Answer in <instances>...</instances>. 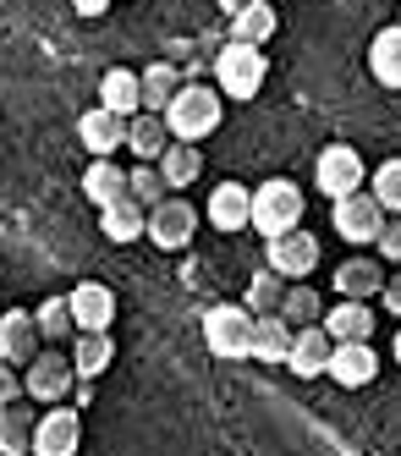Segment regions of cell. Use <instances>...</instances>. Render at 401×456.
<instances>
[{"mask_svg":"<svg viewBox=\"0 0 401 456\" xmlns=\"http://www.w3.org/2000/svg\"><path fill=\"white\" fill-rule=\"evenodd\" d=\"M220 116H225L220 88L182 83V94L171 100V110H165V126H171V143H198V138H209L220 126Z\"/></svg>","mask_w":401,"mask_h":456,"instance_id":"1","label":"cell"},{"mask_svg":"<svg viewBox=\"0 0 401 456\" xmlns=\"http://www.w3.org/2000/svg\"><path fill=\"white\" fill-rule=\"evenodd\" d=\"M303 192H297V182H286V176H275V182H264V187H253V232L258 237H286V232H297L303 225Z\"/></svg>","mask_w":401,"mask_h":456,"instance_id":"2","label":"cell"},{"mask_svg":"<svg viewBox=\"0 0 401 456\" xmlns=\"http://www.w3.org/2000/svg\"><path fill=\"white\" fill-rule=\"evenodd\" d=\"M264 77H270V61H264V50H253V45H225L215 55L220 100H253V94L264 88Z\"/></svg>","mask_w":401,"mask_h":456,"instance_id":"3","label":"cell"},{"mask_svg":"<svg viewBox=\"0 0 401 456\" xmlns=\"http://www.w3.org/2000/svg\"><path fill=\"white\" fill-rule=\"evenodd\" d=\"M314 182L330 204L352 199V192H363V182H369V166H363V154L352 143H330L319 149V166H314Z\"/></svg>","mask_w":401,"mask_h":456,"instance_id":"4","label":"cell"},{"mask_svg":"<svg viewBox=\"0 0 401 456\" xmlns=\"http://www.w3.org/2000/svg\"><path fill=\"white\" fill-rule=\"evenodd\" d=\"M204 341L215 357H253V314L242 303H215L204 314Z\"/></svg>","mask_w":401,"mask_h":456,"instance_id":"5","label":"cell"},{"mask_svg":"<svg viewBox=\"0 0 401 456\" xmlns=\"http://www.w3.org/2000/svg\"><path fill=\"white\" fill-rule=\"evenodd\" d=\"M66 303H72L78 336H110V324H116V291L105 281H78V291H66Z\"/></svg>","mask_w":401,"mask_h":456,"instance_id":"6","label":"cell"},{"mask_svg":"<svg viewBox=\"0 0 401 456\" xmlns=\"http://www.w3.org/2000/svg\"><path fill=\"white\" fill-rule=\"evenodd\" d=\"M385 220H390V215L374 204V192H352V199L330 204V225H336L347 242H380Z\"/></svg>","mask_w":401,"mask_h":456,"instance_id":"7","label":"cell"},{"mask_svg":"<svg viewBox=\"0 0 401 456\" xmlns=\"http://www.w3.org/2000/svg\"><path fill=\"white\" fill-rule=\"evenodd\" d=\"M39 319H33L28 308H12V314H0V363H12V369H28L33 357H39Z\"/></svg>","mask_w":401,"mask_h":456,"instance_id":"8","label":"cell"},{"mask_svg":"<svg viewBox=\"0 0 401 456\" xmlns=\"http://www.w3.org/2000/svg\"><path fill=\"white\" fill-rule=\"evenodd\" d=\"M72 357H61V352H39L28 363V374H22V390H28V402H61L66 390H72Z\"/></svg>","mask_w":401,"mask_h":456,"instance_id":"9","label":"cell"},{"mask_svg":"<svg viewBox=\"0 0 401 456\" xmlns=\"http://www.w3.org/2000/svg\"><path fill=\"white\" fill-rule=\"evenodd\" d=\"M78 445H83L78 407H50L33 429V456H78Z\"/></svg>","mask_w":401,"mask_h":456,"instance_id":"10","label":"cell"},{"mask_svg":"<svg viewBox=\"0 0 401 456\" xmlns=\"http://www.w3.org/2000/svg\"><path fill=\"white\" fill-rule=\"evenodd\" d=\"M270 270H275L281 281H308V275L319 270V237H308L303 225H297V232H286V237H275V242H270Z\"/></svg>","mask_w":401,"mask_h":456,"instance_id":"11","label":"cell"},{"mask_svg":"<svg viewBox=\"0 0 401 456\" xmlns=\"http://www.w3.org/2000/svg\"><path fill=\"white\" fill-rule=\"evenodd\" d=\"M192 232H198V209H192L187 199H165L160 209H149V242H154V248L176 253V248L192 242Z\"/></svg>","mask_w":401,"mask_h":456,"instance_id":"12","label":"cell"},{"mask_svg":"<svg viewBox=\"0 0 401 456\" xmlns=\"http://www.w3.org/2000/svg\"><path fill=\"white\" fill-rule=\"evenodd\" d=\"M78 138H83V149H88L94 159H110V154L127 143V121H121L116 110H105V105H94V110L78 116Z\"/></svg>","mask_w":401,"mask_h":456,"instance_id":"13","label":"cell"},{"mask_svg":"<svg viewBox=\"0 0 401 456\" xmlns=\"http://www.w3.org/2000/svg\"><path fill=\"white\" fill-rule=\"evenodd\" d=\"M209 225H215V232H248V225H253V187L220 182L209 192Z\"/></svg>","mask_w":401,"mask_h":456,"instance_id":"14","label":"cell"},{"mask_svg":"<svg viewBox=\"0 0 401 456\" xmlns=\"http://www.w3.org/2000/svg\"><path fill=\"white\" fill-rule=\"evenodd\" d=\"M374 374H380V357H374L369 341H347V346L330 352V379H336L341 390H363Z\"/></svg>","mask_w":401,"mask_h":456,"instance_id":"15","label":"cell"},{"mask_svg":"<svg viewBox=\"0 0 401 456\" xmlns=\"http://www.w3.org/2000/svg\"><path fill=\"white\" fill-rule=\"evenodd\" d=\"M330 352H336V341L324 336V324H308V330H297L286 369H291L297 379H319V374H330Z\"/></svg>","mask_w":401,"mask_h":456,"instance_id":"16","label":"cell"},{"mask_svg":"<svg viewBox=\"0 0 401 456\" xmlns=\"http://www.w3.org/2000/svg\"><path fill=\"white\" fill-rule=\"evenodd\" d=\"M99 105L116 110L121 121L143 116V77H138V72H127V67H110L105 77H99Z\"/></svg>","mask_w":401,"mask_h":456,"instance_id":"17","label":"cell"},{"mask_svg":"<svg viewBox=\"0 0 401 456\" xmlns=\"http://www.w3.org/2000/svg\"><path fill=\"white\" fill-rule=\"evenodd\" d=\"M83 192H88V204L110 209V204L132 199V171H121L116 159H94V166L83 171Z\"/></svg>","mask_w":401,"mask_h":456,"instance_id":"18","label":"cell"},{"mask_svg":"<svg viewBox=\"0 0 401 456\" xmlns=\"http://www.w3.org/2000/svg\"><path fill=\"white\" fill-rule=\"evenodd\" d=\"M380 291H385V265H374V258H347L336 270V297L341 303H369Z\"/></svg>","mask_w":401,"mask_h":456,"instance_id":"19","label":"cell"},{"mask_svg":"<svg viewBox=\"0 0 401 456\" xmlns=\"http://www.w3.org/2000/svg\"><path fill=\"white\" fill-rule=\"evenodd\" d=\"M324 336L347 346V341H369L374 336V308L369 303H336V308H324Z\"/></svg>","mask_w":401,"mask_h":456,"instance_id":"20","label":"cell"},{"mask_svg":"<svg viewBox=\"0 0 401 456\" xmlns=\"http://www.w3.org/2000/svg\"><path fill=\"white\" fill-rule=\"evenodd\" d=\"M127 149L143 159V166H160V154L171 149V126H165V116H132L127 121Z\"/></svg>","mask_w":401,"mask_h":456,"instance_id":"21","label":"cell"},{"mask_svg":"<svg viewBox=\"0 0 401 456\" xmlns=\"http://www.w3.org/2000/svg\"><path fill=\"white\" fill-rule=\"evenodd\" d=\"M275 28H281L275 6H270V0H253L248 12L231 17V45H253V50H264V45L275 39Z\"/></svg>","mask_w":401,"mask_h":456,"instance_id":"22","label":"cell"},{"mask_svg":"<svg viewBox=\"0 0 401 456\" xmlns=\"http://www.w3.org/2000/svg\"><path fill=\"white\" fill-rule=\"evenodd\" d=\"M99 232L110 242H138V237H149V209L138 199H121L110 209H99Z\"/></svg>","mask_w":401,"mask_h":456,"instance_id":"23","label":"cell"},{"mask_svg":"<svg viewBox=\"0 0 401 456\" xmlns=\"http://www.w3.org/2000/svg\"><path fill=\"white\" fill-rule=\"evenodd\" d=\"M291 341H297V330H291L281 314L253 319V357H258V363H286V357H291Z\"/></svg>","mask_w":401,"mask_h":456,"instance_id":"24","label":"cell"},{"mask_svg":"<svg viewBox=\"0 0 401 456\" xmlns=\"http://www.w3.org/2000/svg\"><path fill=\"white\" fill-rule=\"evenodd\" d=\"M138 77H143V110L149 116H165V110H171V100L182 94V72L171 67V61H154V67H143Z\"/></svg>","mask_w":401,"mask_h":456,"instance_id":"25","label":"cell"},{"mask_svg":"<svg viewBox=\"0 0 401 456\" xmlns=\"http://www.w3.org/2000/svg\"><path fill=\"white\" fill-rule=\"evenodd\" d=\"M369 72H374V83L401 88V22L374 34V45H369Z\"/></svg>","mask_w":401,"mask_h":456,"instance_id":"26","label":"cell"},{"mask_svg":"<svg viewBox=\"0 0 401 456\" xmlns=\"http://www.w3.org/2000/svg\"><path fill=\"white\" fill-rule=\"evenodd\" d=\"M33 429H39V418L22 402L0 407V456H33Z\"/></svg>","mask_w":401,"mask_h":456,"instance_id":"27","label":"cell"},{"mask_svg":"<svg viewBox=\"0 0 401 456\" xmlns=\"http://www.w3.org/2000/svg\"><path fill=\"white\" fill-rule=\"evenodd\" d=\"M110 357H116L110 336H72V374L78 379H99L110 369Z\"/></svg>","mask_w":401,"mask_h":456,"instance_id":"28","label":"cell"},{"mask_svg":"<svg viewBox=\"0 0 401 456\" xmlns=\"http://www.w3.org/2000/svg\"><path fill=\"white\" fill-rule=\"evenodd\" d=\"M198 171H204V154H198V143H171L160 154V176H165V187H192L198 182Z\"/></svg>","mask_w":401,"mask_h":456,"instance_id":"29","label":"cell"},{"mask_svg":"<svg viewBox=\"0 0 401 456\" xmlns=\"http://www.w3.org/2000/svg\"><path fill=\"white\" fill-rule=\"evenodd\" d=\"M281 303H286V281L270 270V265H264V270H253V281H248V314L253 319H264V314H281Z\"/></svg>","mask_w":401,"mask_h":456,"instance_id":"30","label":"cell"},{"mask_svg":"<svg viewBox=\"0 0 401 456\" xmlns=\"http://www.w3.org/2000/svg\"><path fill=\"white\" fill-rule=\"evenodd\" d=\"M281 319L291 324V330H308V324H324V303H319V291L314 286H286V303H281Z\"/></svg>","mask_w":401,"mask_h":456,"instance_id":"31","label":"cell"},{"mask_svg":"<svg viewBox=\"0 0 401 456\" xmlns=\"http://www.w3.org/2000/svg\"><path fill=\"white\" fill-rule=\"evenodd\" d=\"M33 319H39V336H45V341H66V336H78V324H72V303H66V297H45Z\"/></svg>","mask_w":401,"mask_h":456,"instance_id":"32","label":"cell"},{"mask_svg":"<svg viewBox=\"0 0 401 456\" xmlns=\"http://www.w3.org/2000/svg\"><path fill=\"white\" fill-rule=\"evenodd\" d=\"M369 187H374V204L385 215H401V159H385V166L369 176Z\"/></svg>","mask_w":401,"mask_h":456,"instance_id":"33","label":"cell"},{"mask_svg":"<svg viewBox=\"0 0 401 456\" xmlns=\"http://www.w3.org/2000/svg\"><path fill=\"white\" fill-rule=\"evenodd\" d=\"M165 192H171V187H165L160 166H138V171H132V199H138L143 209H160V204H165Z\"/></svg>","mask_w":401,"mask_h":456,"instance_id":"34","label":"cell"},{"mask_svg":"<svg viewBox=\"0 0 401 456\" xmlns=\"http://www.w3.org/2000/svg\"><path fill=\"white\" fill-rule=\"evenodd\" d=\"M28 396V390H22V374L12 369V363H0V407H17Z\"/></svg>","mask_w":401,"mask_h":456,"instance_id":"35","label":"cell"},{"mask_svg":"<svg viewBox=\"0 0 401 456\" xmlns=\"http://www.w3.org/2000/svg\"><path fill=\"white\" fill-rule=\"evenodd\" d=\"M380 253L390 258V265H401V215L385 220V232H380Z\"/></svg>","mask_w":401,"mask_h":456,"instance_id":"36","label":"cell"},{"mask_svg":"<svg viewBox=\"0 0 401 456\" xmlns=\"http://www.w3.org/2000/svg\"><path fill=\"white\" fill-rule=\"evenodd\" d=\"M380 297H385V314H396V319H401V275H390V281H385Z\"/></svg>","mask_w":401,"mask_h":456,"instance_id":"37","label":"cell"},{"mask_svg":"<svg viewBox=\"0 0 401 456\" xmlns=\"http://www.w3.org/2000/svg\"><path fill=\"white\" fill-rule=\"evenodd\" d=\"M72 6H78V17H105L110 0H72Z\"/></svg>","mask_w":401,"mask_h":456,"instance_id":"38","label":"cell"},{"mask_svg":"<svg viewBox=\"0 0 401 456\" xmlns=\"http://www.w3.org/2000/svg\"><path fill=\"white\" fill-rule=\"evenodd\" d=\"M215 6H220L225 17H237V12H248V6H253V0H215Z\"/></svg>","mask_w":401,"mask_h":456,"instance_id":"39","label":"cell"},{"mask_svg":"<svg viewBox=\"0 0 401 456\" xmlns=\"http://www.w3.org/2000/svg\"><path fill=\"white\" fill-rule=\"evenodd\" d=\"M396 363H401V330H396Z\"/></svg>","mask_w":401,"mask_h":456,"instance_id":"40","label":"cell"}]
</instances>
